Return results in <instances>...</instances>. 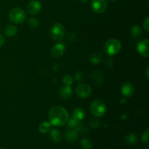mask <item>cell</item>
I'll return each instance as SVG.
<instances>
[{
  "instance_id": "obj_20",
  "label": "cell",
  "mask_w": 149,
  "mask_h": 149,
  "mask_svg": "<svg viewBox=\"0 0 149 149\" xmlns=\"http://www.w3.org/2000/svg\"><path fill=\"white\" fill-rule=\"evenodd\" d=\"M125 141L127 142V143H128L130 146H134L138 142V139H137L136 136H135L134 134L130 133L125 136Z\"/></svg>"
},
{
  "instance_id": "obj_22",
  "label": "cell",
  "mask_w": 149,
  "mask_h": 149,
  "mask_svg": "<svg viewBox=\"0 0 149 149\" xmlns=\"http://www.w3.org/2000/svg\"><path fill=\"white\" fill-rule=\"evenodd\" d=\"M80 143H81V148L83 149H92L93 148V143L87 138H84L81 140Z\"/></svg>"
},
{
  "instance_id": "obj_21",
  "label": "cell",
  "mask_w": 149,
  "mask_h": 149,
  "mask_svg": "<svg viewBox=\"0 0 149 149\" xmlns=\"http://www.w3.org/2000/svg\"><path fill=\"white\" fill-rule=\"evenodd\" d=\"M103 57L100 53H94L90 55V61L93 64H98L102 61Z\"/></svg>"
},
{
  "instance_id": "obj_26",
  "label": "cell",
  "mask_w": 149,
  "mask_h": 149,
  "mask_svg": "<svg viewBox=\"0 0 149 149\" xmlns=\"http://www.w3.org/2000/svg\"><path fill=\"white\" fill-rule=\"evenodd\" d=\"M141 139L142 141L145 143H148V139H149V130L148 129L146 130L142 134V136H141Z\"/></svg>"
},
{
  "instance_id": "obj_9",
  "label": "cell",
  "mask_w": 149,
  "mask_h": 149,
  "mask_svg": "<svg viewBox=\"0 0 149 149\" xmlns=\"http://www.w3.org/2000/svg\"><path fill=\"white\" fill-rule=\"evenodd\" d=\"M27 12L31 15H36L40 13L42 10V4L37 0H32L27 5Z\"/></svg>"
},
{
  "instance_id": "obj_19",
  "label": "cell",
  "mask_w": 149,
  "mask_h": 149,
  "mask_svg": "<svg viewBox=\"0 0 149 149\" xmlns=\"http://www.w3.org/2000/svg\"><path fill=\"white\" fill-rule=\"evenodd\" d=\"M51 127H52V125L49 122H44L39 125V131L41 133H47L51 130Z\"/></svg>"
},
{
  "instance_id": "obj_7",
  "label": "cell",
  "mask_w": 149,
  "mask_h": 149,
  "mask_svg": "<svg viewBox=\"0 0 149 149\" xmlns=\"http://www.w3.org/2000/svg\"><path fill=\"white\" fill-rule=\"evenodd\" d=\"M107 7L108 4L106 0H92L91 1V8L95 13H104Z\"/></svg>"
},
{
  "instance_id": "obj_4",
  "label": "cell",
  "mask_w": 149,
  "mask_h": 149,
  "mask_svg": "<svg viewBox=\"0 0 149 149\" xmlns=\"http://www.w3.org/2000/svg\"><path fill=\"white\" fill-rule=\"evenodd\" d=\"M90 111L93 115L97 117L103 116L106 111V106L104 102L100 99H96L93 102L90 107Z\"/></svg>"
},
{
  "instance_id": "obj_11",
  "label": "cell",
  "mask_w": 149,
  "mask_h": 149,
  "mask_svg": "<svg viewBox=\"0 0 149 149\" xmlns=\"http://www.w3.org/2000/svg\"><path fill=\"white\" fill-rule=\"evenodd\" d=\"M135 89H134L133 85L130 83H125L122 87V93L125 97H130L134 94Z\"/></svg>"
},
{
  "instance_id": "obj_30",
  "label": "cell",
  "mask_w": 149,
  "mask_h": 149,
  "mask_svg": "<svg viewBox=\"0 0 149 149\" xmlns=\"http://www.w3.org/2000/svg\"><path fill=\"white\" fill-rule=\"evenodd\" d=\"M4 44V38L2 35L0 34V47L3 46V45Z\"/></svg>"
},
{
  "instance_id": "obj_5",
  "label": "cell",
  "mask_w": 149,
  "mask_h": 149,
  "mask_svg": "<svg viewBox=\"0 0 149 149\" xmlns=\"http://www.w3.org/2000/svg\"><path fill=\"white\" fill-rule=\"evenodd\" d=\"M50 36L53 40L60 41L63 39L65 35V29L63 26L59 23H55L50 28Z\"/></svg>"
},
{
  "instance_id": "obj_32",
  "label": "cell",
  "mask_w": 149,
  "mask_h": 149,
  "mask_svg": "<svg viewBox=\"0 0 149 149\" xmlns=\"http://www.w3.org/2000/svg\"><path fill=\"white\" fill-rule=\"evenodd\" d=\"M146 76H147V78H148V67H147V69H146Z\"/></svg>"
},
{
  "instance_id": "obj_6",
  "label": "cell",
  "mask_w": 149,
  "mask_h": 149,
  "mask_svg": "<svg viewBox=\"0 0 149 149\" xmlns=\"http://www.w3.org/2000/svg\"><path fill=\"white\" fill-rule=\"evenodd\" d=\"M75 93L78 97L81 98H87L92 93V89L88 84H79L75 89Z\"/></svg>"
},
{
  "instance_id": "obj_18",
  "label": "cell",
  "mask_w": 149,
  "mask_h": 149,
  "mask_svg": "<svg viewBox=\"0 0 149 149\" xmlns=\"http://www.w3.org/2000/svg\"><path fill=\"white\" fill-rule=\"evenodd\" d=\"M17 32V28L15 26H13V25H8V26H6V28L4 29V34H5L6 36H9V37L14 36L15 35H16Z\"/></svg>"
},
{
  "instance_id": "obj_29",
  "label": "cell",
  "mask_w": 149,
  "mask_h": 149,
  "mask_svg": "<svg viewBox=\"0 0 149 149\" xmlns=\"http://www.w3.org/2000/svg\"><path fill=\"white\" fill-rule=\"evenodd\" d=\"M91 122H94V123H95V125H93V127H94V128L98 127L99 125H100V122H99V120H97V119H93Z\"/></svg>"
},
{
  "instance_id": "obj_15",
  "label": "cell",
  "mask_w": 149,
  "mask_h": 149,
  "mask_svg": "<svg viewBox=\"0 0 149 149\" xmlns=\"http://www.w3.org/2000/svg\"><path fill=\"white\" fill-rule=\"evenodd\" d=\"M81 121L78 120V119H75L74 117H71V119H68V127L69 129H73V130H77L81 126Z\"/></svg>"
},
{
  "instance_id": "obj_25",
  "label": "cell",
  "mask_w": 149,
  "mask_h": 149,
  "mask_svg": "<svg viewBox=\"0 0 149 149\" xmlns=\"http://www.w3.org/2000/svg\"><path fill=\"white\" fill-rule=\"evenodd\" d=\"M102 74H102L101 72H100V71H97V72L95 73L94 75H93V79L95 80L96 82L98 83V84H100V83L103 81V77Z\"/></svg>"
},
{
  "instance_id": "obj_14",
  "label": "cell",
  "mask_w": 149,
  "mask_h": 149,
  "mask_svg": "<svg viewBox=\"0 0 149 149\" xmlns=\"http://www.w3.org/2000/svg\"><path fill=\"white\" fill-rule=\"evenodd\" d=\"M142 33H143L142 28H141L140 26H138V25H135V26H134L130 30L131 36H132V38H134V39H139V38L142 36Z\"/></svg>"
},
{
  "instance_id": "obj_34",
  "label": "cell",
  "mask_w": 149,
  "mask_h": 149,
  "mask_svg": "<svg viewBox=\"0 0 149 149\" xmlns=\"http://www.w3.org/2000/svg\"><path fill=\"white\" fill-rule=\"evenodd\" d=\"M0 149H7V148H0Z\"/></svg>"
},
{
  "instance_id": "obj_2",
  "label": "cell",
  "mask_w": 149,
  "mask_h": 149,
  "mask_svg": "<svg viewBox=\"0 0 149 149\" xmlns=\"http://www.w3.org/2000/svg\"><path fill=\"white\" fill-rule=\"evenodd\" d=\"M122 44L118 39H111L104 45V52L109 56H113L120 52Z\"/></svg>"
},
{
  "instance_id": "obj_33",
  "label": "cell",
  "mask_w": 149,
  "mask_h": 149,
  "mask_svg": "<svg viewBox=\"0 0 149 149\" xmlns=\"http://www.w3.org/2000/svg\"><path fill=\"white\" fill-rule=\"evenodd\" d=\"M111 1H117V0H111Z\"/></svg>"
},
{
  "instance_id": "obj_16",
  "label": "cell",
  "mask_w": 149,
  "mask_h": 149,
  "mask_svg": "<svg viewBox=\"0 0 149 149\" xmlns=\"http://www.w3.org/2000/svg\"><path fill=\"white\" fill-rule=\"evenodd\" d=\"M49 138L53 142L59 143L61 141V135L59 130L56 129H51L49 131Z\"/></svg>"
},
{
  "instance_id": "obj_12",
  "label": "cell",
  "mask_w": 149,
  "mask_h": 149,
  "mask_svg": "<svg viewBox=\"0 0 149 149\" xmlns=\"http://www.w3.org/2000/svg\"><path fill=\"white\" fill-rule=\"evenodd\" d=\"M72 95V89L70 86H63L59 90V96L61 98L66 100L68 99Z\"/></svg>"
},
{
  "instance_id": "obj_3",
  "label": "cell",
  "mask_w": 149,
  "mask_h": 149,
  "mask_svg": "<svg viewBox=\"0 0 149 149\" xmlns=\"http://www.w3.org/2000/svg\"><path fill=\"white\" fill-rule=\"evenodd\" d=\"M10 20L15 23H21L26 20V13L20 7H15L9 12Z\"/></svg>"
},
{
  "instance_id": "obj_8",
  "label": "cell",
  "mask_w": 149,
  "mask_h": 149,
  "mask_svg": "<svg viewBox=\"0 0 149 149\" xmlns=\"http://www.w3.org/2000/svg\"><path fill=\"white\" fill-rule=\"evenodd\" d=\"M137 50L143 57H148L149 55V41L146 39L140 41L137 45Z\"/></svg>"
},
{
  "instance_id": "obj_31",
  "label": "cell",
  "mask_w": 149,
  "mask_h": 149,
  "mask_svg": "<svg viewBox=\"0 0 149 149\" xmlns=\"http://www.w3.org/2000/svg\"><path fill=\"white\" fill-rule=\"evenodd\" d=\"M79 1H81V2H82V3H86V2H87L89 0H79Z\"/></svg>"
},
{
  "instance_id": "obj_24",
  "label": "cell",
  "mask_w": 149,
  "mask_h": 149,
  "mask_svg": "<svg viewBox=\"0 0 149 149\" xmlns=\"http://www.w3.org/2000/svg\"><path fill=\"white\" fill-rule=\"evenodd\" d=\"M28 25L32 29H36L39 26V20L35 17H31L28 20Z\"/></svg>"
},
{
  "instance_id": "obj_13",
  "label": "cell",
  "mask_w": 149,
  "mask_h": 149,
  "mask_svg": "<svg viewBox=\"0 0 149 149\" xmlns=\"http://www.w3.org/2000/svg\"><path fill=\"white\" fill-rule=\"evenodd\" d=\"M65 137L66 141H68V142H75L78 138V132L75 130L68 129L65 132Z\"/></svg>"
},
{
  "instance_id": "obj_10",
  "label": "cell",
  "mask_w": 149,
  "mask_h": 149,
  "mask_svg": "<svg viewBox=\"0 0 149 149\" xmlns=\"http://www.w3.org/2000/svg\"><path fill=\"white\" fill-rule=\"evenodd\" d=\"M65 51V45L64 43H58L52 47L51 49V55L53 58H59L63 55Z\"/></svg>"
},
{
  "instance_id": "obj_17",
  "label": "cell",
  "mask_w": 149,
  "mask_h": 149,
  "mask_svg": "<svg viewBox=\"0 0 149 149\" xmlns=\"http://www.w3.org/2000/svg\"><path fill=\"white\" fill-rule=\"evenodd\" d=\"M72 117L81 121L85 117V111L82 109H74L72 113Z\"/></svg>"
},
{
  "instance_id": "obj_28",
  "label": "cell",
  "mask_w": 149,
  "mask_h": 149,
  "mask_svg": "<svg viewBox=\"0 0 149 149\" xmlns=\"http://www.w3.org/2000/svg\"><path fill=\"white\" fill-rule=\"evenodd\" d=\"M143 28L146 31H149V17H147L143 22Z\"/></svg>"
},
{
  "instance_id": "obj_23",
  "label": "cell",
  "mask_w": 149,
  "mask_h": 149,
  "mask_svg": "<svg viewBox=\"0 0 149 149\" xmlns=\"http://www.w3.org/2000/svg\"><path fill=\"white\" fill-rule=\"evenodd\" d=\"M63 82L65 85L71 86L73 84V77L70 74H66L63 78Z\"/></svg>"
},
{
  "instance_id": "obj_27",
  "label": "cell",
  "mask_w": 149,
  "mask_h": 149,
  "mask_svg": "<svg viewBox=\"0 0 149 149\" xmlns=\"http://www.w3.org/2000/svg\"><path fill=\"white\" fill-rule=\"evenodd\" d=\"M83 78H84V75H83V74L81 72L78 71V72H77L75 74V79L77 81H82Z\"/></svg>"
},
{
  "instance_id": "obj_1",
  "label": "cell",
  "mask_w": 149,
  "mask_h": 149,
  "mask_svg": "<svg viewBox=\"0 0 149 149\" xmlns=\"http://www.w3.org/2000/svg\"><path fill=\"white\" fill-rule=\"evenodd\" d=\"M69 119V114L66 109L61 106H55L49 112V123L57 127L63 126Z\"/></svg>"
}]
</instances>
